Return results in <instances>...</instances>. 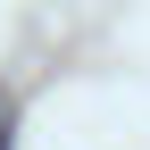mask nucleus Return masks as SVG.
<instances>
[{
	"instance_id": "obj_1",
	"label": "nucleus",
	"mask_w": 150,
	"mask_h": 150,
	"mask_svg": "<svg viewBox=\"0 0 150 150\" xmlns=\"http://www.w3.org/2000/svg\"><path fill=\"white\" fill-rule=\"evenodd\" d=\"M8 142H17V100L0 92V150H8Z\"/></svg>"
}]
</instances>
